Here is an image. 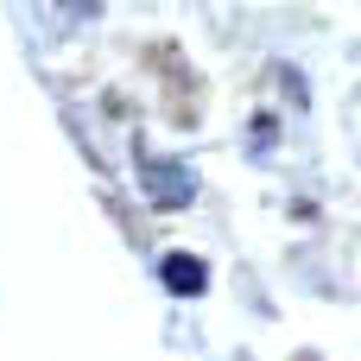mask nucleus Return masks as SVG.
Wrapping results in <instances>:
<instances>
[{
    "label": "nucleus",
    "mask_w": 361,
    "mask_h": 361,
    "mask_svg": "<svg viewBox=\"0 0 361 361\" xmlns=\"http://www.w3.org/2000/svg\"><path fill=\"white\" fill-rule=\"evenodd\" d=\"M140 197H146L152 209H184V203L197 197V171L178 165V159H152V152H140Z\"/></svg>",
    "instance_id": "nucleus-1"
},
{
    "label": "nucleus",
    "mask_w": 361,
    "mask_h": 361,
    "mask_svg": "<svg viewBox=\"0 0 361 361\" xmlns=\"http://www.w3.org/2000/svg\"><path fill=\"white\" fill-rule=\"evenodd\" d=\"M159 279H165V292H178V298H197V292L209 286V267H203L197 254H165V260H159Z\"/></svg>",
    "instance_id": "nucleus-2"
}]
</instances>
